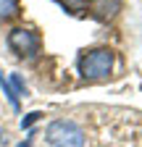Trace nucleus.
<instances>
[{"label": "nucleus", "mask_w": 142, "mask_h": 147, "mask_svg": "<svg viewBox=\"0 0 142 147\" xmlns=\"http://www.w3.org/2000/svg\"><path fill=\"white\" fill-rule=\"evenodd\" d=\"M45 137L53 147H84V131L74 121H53Z\"/></svg>", "instance_id": "nucleus-1"}, {"label": "nucleus", "mask_w": 142, "mask_h": 147, "mask_svg": "<svg viewBox=\"0 0 142 147\" xmlns=\"http://www.w3.org/2000/svg\"><path fill=\"white\" fill-rule=\"evenodd\" d=\"M113 68V53L105 50V47H97V50H90L79 61V71L84 79H100V76H108Z\"/></svg>", "instance_id": "nucleus-2"}, {"label": "nucleus", "mask_w": 142, "mask_h": 147, "mask_svg": "<svg viewBox=\"0 0 142 147\" xmlns=\"http://www.w3.org/2000/svg\"><path fill=\"white\" fill-rule=\"evenodd\" d=\"M8 45H11V50L13 53H19V55H34L40 50V37L34 34V32H29V29H13L11 34H8Z\"/></svg>", "instance_id": "nucleus-3"}, {"label": "nucleus", "mask_w": 142, "mask_h": 147, "mask_svg": "<svg viewBox=\"0 0 142 147\" xmlns=\"http://www.w3.org/2000/svg\"><path fill=\"white\" fill-rule=\"evenodd\" d=\"M121 8V0H95V13L97 18H111Z\"/></svg>", "instance_id": "nucleus-4"}, {"label": "nucleus", "mask_w": 142, "mask_h": 147, "mask_svg": "<svg viewBox=\"0 0 142 147\" xmlns=\"http://www.w3.org/2000/svg\"><path fill=\"white\" fill-rule=\"evenodd\" d=\"M0 87H3V92H5V95H8V100H11V105H13L16 110H19V95H16V92H13V87L8 84V79L3 76V74H0Z\"/></svg>", "instance_id": "nucleus-5"}, {"label": "nucleus", "mask_w": 142, "mask_h": 147, "mask_svg": "<svg viewBox=\"0 0 142 147\" xmlns=\"http://www.w3.org/2000/svg\"><path fill=\"white\" fill-rule=\"evenodd\" d=\"M16 13V0H0V18H8Z\"/></svg>", "instance_id": "nucleus-6"}, {"label": "nucleus", "mask_w": 142, "mask_h": 147, "mask_svg": "<svg viewBox=\"0 0 142 147\" xmlns=\"http://www.w3.org/2000/svg\"><path fill=\"white\" fill-rule=\"evenodd\" d=\"M58 3H61V5H66V8H71V11H82L87 0H58Z\"/></svg>", "instance_id": "nucleus-7"}, {"label": "nucleus", "mask_w": 142, "mask_h": 147, "mask_svg": "<svg viewBox=\"0 0 142 147\" xmlns=\"http://www.w3.org/2000/svg\"><path fill=\"white\" fill-rule=\"evenodd\" d=\"M11 82H13V92L16 95H24V82H21L19 74H11Z\"/></svg>", "instance_id": "nucleus-8"}, {"label": "nucleus", "mask_w": 142, "mask_h": 147, "mask_svg": "<svg viewBox=\"0 0 142 147\" xmlns=\"http://www.w3.org/2000/svg\"><path fill=\"white\" fill-rule=\"evenodd\" d=\"M37 118H40V113H29V116H26V118L21 121V126H32L34 121H37Z\"/></svg>", "instance_id": "nucleus-9"}, {"label": "nucleus", "mask_w": 142, "mask_h": 147, "mask_svg": "<svg viewBox=\"0 0 142 147\" xmlns=\"http://www.w3.org/2000/svg\"><path fill=\"white\" fill-rule=\"evenodd\" d=\"M19 147H32V142H29V139H24V142H21Z\"/></svg>", "instance_id": "nucleus-10"}]
</instances>
